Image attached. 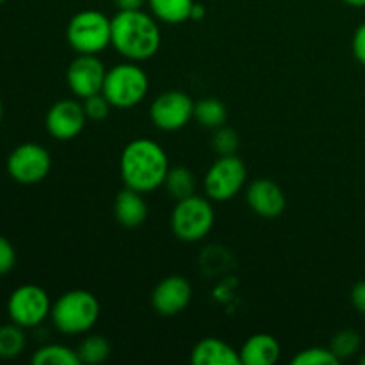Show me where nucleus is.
Segmentation results:
<instances>
[{"label": "nucleus", "instance_id": "nucleus-27", "mask_svg": "<svg viewBox=\"0 0 365 365\" xmlns=\"http://www.w3.org/2000/svg\"><path fill=\"white\" fill-rule=\"evenodd\" d=\"M82 106H84L88 120L93 121H103L109 116L110 109H113V103L107 100V96L103 93H96V95L88 96V98L82 100Z\"/></svg>", "mask_w": 365, "mask_h": 365}, {"label": "nucleus", "instance_id": "nucleus-30", "mask_svg": "<svg viewBox=\"0 0 365 365\" xmlns=\"http://www.w3.org/2000/svg\"><path fill=\"white\" fill-rule=\"evenodd\" d=\"M351 303L355 307L356 312L364 314L365 316V280H360L351 289Z\"/></svg>", "mask_w": 365, "mask_h": 365}, {"label": "nucleus", "instance_id": "nucleus-34", "mask_svg": "<svg viewBox=\"0 0 365 365\" xmlns=\"http://www.w3.org/2000/svg\"><path fill=\"white\" fill-rule=\"evenodd\" d=\"M2 118H4V103L2 100H0V121H2Z\"/></svg>", "mask_w": 365, "mask_h": 365}, {"label": "nucleus", "instance_id": "nucleus-19", "mask_svg": "<svg viewBox=\"0 0 365 365\" xmlns=\"http://www.w3.org/2000/svg\"><path fill=\"white\" fill-rule=\"evenodd\" d=\"M164 187L170 192L171 198H175L178 202V200H184L196 195V178L192 175V171L187 170V168H170V171L166 175V180H164Z\"/></svg>", "mask_w": 365, "mask_h": 365}, {"label": "nucleus", "instance_id": "nucleus-12", "mask_svg": "<svg viewBox=\"0 0 365 365\" xmlns=\"http://www.w3.org/2000/svg\"><path fill=\"white\" fill-rule=\"evenodd\" d=\"M84 106L77 100L64 98L53 103L46 113V130L57 141H70L75 139L86 127Z\"/></svg>", "mask_w": 365, "mask_h": 365}, {"label": "nucleus", "instance_id": "nucleus-5", "mask_svg": "<svg viewBox=\"0 0 365 365\" xmlns=\"http://www.w3.org/2000/svg\"><path fill=\"white\" fill-rule=\"evenodd\" d=\"M214 220L216 214L209 198L192 195L177 202L171 212V230L180 241L198 242L212 230Z\"/></svg>", "mask_w": 365, "mask_h": 365}, {"label": "nucleus", "instance_id": "nucleus-2", "mask_svg": "<svg viewBox=\"0 0 365 365\" xmlns=\"http://www.w3.org/2000/svg\"><path fill=\"white\" fill-rule=\"evenodd\" d=\"M160 29L153 14L118 11L110 20V45L127 61H148L160 48Z\"/></svg>", "mask_w": 365, "mask_h": 365}, {"label": "nucleus", "instance_id": "nucleus-28", "mask_svg": "<svg viewBox=\"0 0 365 365\" xmlns=\"http://www.w3.org/2000/svg\"><path fill=\"white\" fill-rule=\"evenodd\" d=\"M16 264V250L11 245L9 239L0 235V277L11 273Z\"/></svg>", "mask_w": 365, "mask_h": 365}, {"label": "nucleus", "instance_id": "nucleus-4", "mask_svg": "<svg viewBox=\"0 0 365 365\" xmlns=\"http://www.w3.org/2000/svg\"><path fill=\"white\" fill-rule=\"evenodd\" d=\"M148 88L146 71L134 61H128L107 70L102 93L116 109H130L145 100Z\"/></svg>", "mask_w": 365, "mask_h": 365}, {"label": "nucleus", "instance_id": "nucleus-14", "mask_svg": "<svg viewBox=\"0 0 365 365\" xmlns=\"http://www.w3.org/2000/svg\"><path fill=\"white\" fill-rule=\"evenodd\" d=\"M246 202L257 216L269 217V220L280 216L287 205L284 189L269 178L253 180L246 191Z\"/></svg>", "mask_w": 365, "mask_h": 365}, {"label": "nucleus", "instance_id": "nucleus-15", "mask_svg": "<svg viewBox=\"0 0 365 365\" xmlns=\"http://www.w3.org/2000/svg\"><path fill=\"white\" fill-rule=\"evenodd\" d=\"M195 365H241V355L230 344L216 337H207L196 342L191 351Z\"/></svg>", "mask_w": 365, "mask_h": 365}, {"label": "nucleus", "instance_id": "nucleus-16", "mask_svg": "<svg viewBox=\"0 0 365 365\" xmlns=\"http://www.w3.org/2000/svg\"><path fill=\"white\" fill-rule=\"evenodd\" d=\"M114 216L118 223L125 228L141 227L148 216V207L143 198V192L130 187L121 189L114 200Z\"/></svg>", "mask_w": 365, "mask_h": 365}, {"label": "nucleus", "instance_id": "nucleus-31", "mask_svg": "<svg viewBox=\"0 0 365 365\" xmlns=\"http://www.w3.org/2000/svg\"><path fill=\"white\" fill-rule=\"evenodd\" d=\"M145 2H148V0H114V4H116V7L120 11L141 9Z\"/></svg>", "mask_w": 365, "mask_h": 365}, {"label": "nucleus", "instance_id": "nucleus-11", "mask_svg": "<svg viewBox=\"0 0 365 365\" xmlns=\"http://www.w3.org/2000/svg\"><path fill=\"white\" fill-rule=\"evenodd\" d=\"M106 75L107 70L98 57L93 53H78L68 66V88L77 98L84 100L96 93H102Z\"/></svg>", "mask_w": 365, "mask_h": 365}, {"label": "nucleus", "instance_id": "nucleus-7", "mask_svg": "<svg viewBox=\"0 0 365 365\" xmlns=\"http://www.w3.org/2000/svg\"><path fill=\"white\" fill-rule=\"evenodd\" d=\"M248 171L237 155H221L207 171L203 189L212 202H227L235 198L245 187Z\"/></svg>", "mask_w": 365, "mask_h": 365}, {"label": "nucleus", "instance_id": "nucleus-22", "mask_svg": "<svg viewBox=\"0 0 365 365\" xmlns=\"http://www.w3.org/2000/svg\"><path fill=\"white\" fill-rule=\"evenodd\" d=\"M78 359H81V364L88 365H98L103 364L113 353V348H110L109 341L102 335H89L84 341L78 344L77 348Z\"/></svg>", "mask_w": 365, "mask_h": 365}, {"label": "nucleus", "instance_id": "nucleus-33", "mask_svg": "<svg viewBox=\"0 0 365 365\" xmlns=\"http://www.w3.org/2000/svg\"><path fill=\"white\" fill-rule=\"evenodd\" d=\"M342 2L351 7H365V0H342Z\"/></svg>", "mask_w": 365, "mask_h": 365}, {"label": "nucleus", "instance_id": "nucleus-3", "mask_svg": "<svg viewBox=\"0 0 365 365\" xmlns=\"http://www.w3.org/2000/svg\"><path fill=\"white\" fill-rule=\"evenodd\" d=\"M52 323L61 334L82 335L88 334L100 317V302L93 292L84 289H73L64 292L52 303L50 310Z\"/></svg>", "mask_w": 365, "mask_h": 365}, {"label": "nucleus", "instance_id": "nucleus-6", "mask_svg": "<svg viewBox=\"0 0 365 365\" xmlns=\"http://www.w3.org/2000/svg\"><path fill=\"white\" fill-rule=\"evenodd\" d=\"M66 39L77 53L98 56L110 45V18L95 9L81 11L68 21Z\"/></svg>", "mask_w": 365, "mask_h": 365}, {"label": "nucleus", "instance_id": "nucleus-29", "mask_svg": "<svg viewBox=\"0 0 365 365\" xmlns=\"http://www.w3.org/2000/svg\"><path fill=\"white\" fill-rule=\"evenodd\" d=\"M353 56L365 66V21L355 31L353 36Z\"/></svg>", "mask_w": 365, "mask_h": 365}, {"label": "nucleus", "instance_id": "nucleus-10", "mask_svg": "<svg viewBox=\"0 0 365 365\" xmlns=\"http://www.w3.org/2000/svg\"><path fill=\"white\" fill-rule=\"evenodd\" d=\"M195 118V102L191 96L178 89L164 91L150 106V120L164 132L184 128Z\"/></svg>", "mask_w": 365, "mask_h": 365}, {"label": "nucleus", "instance_id": "nucleus-13", "mask_svg": "<svg viewBox=\"0 0 365 365\" xmlns=\"http://www.w3.org/2000/svg\"><path fill=\"white\" fill-rule=\"evenodd\" d=\"M191 284L180 274L163 278L152 291V307L160 316H177L191 303Z\"/></svg>", "mask_w": 365, "mask_h": 365}, {"label": "nucleus", "instance_id": "nucleus-1", "mask_svg": "<svg viewBox=\"0 0 365 365\" xmlns=\"http://www.w3.org/2000/svg\"><path fill=\"white\" fill-rule=\"evenodd\" d=\"M170 171V160L159 143L139 138L128 143L120 157V175L125 187L139 192L155 191L164 185Z\"/></svg>", "mask_w": 365, "mask_h": 365}, {"label": "nucleus", "instance_id": "nucleus-23", "mask_svg": "<svg viewBox=\"0 0 365 365\" xmlns=\"http://www.w3.org/2000/svg\"><path fill=\"white\" fill-rule=\"evenodd\" d=\"M27 346L24 328L18 324H2L0 327V359H16Z\"/></svg>", "mask_w": 365, "mask_h": 365}, {"label": "nucleus", "instance_id": "nucleus-32", "mask_svg": "<svg viewBox=\"0 0 365 365\" xmlns=\"http://www.w3.org/2000/svg\"><path fill=\"white\" fill-rule=\"evenodd\" d=\"M203 16H205V7H203L202 4H195L191 13V20H202Z\"/></svg>", "mask_w": 365, "mask_h": 365}, {"label": "nucleus", "instance_id": "nucleus-8", "mask_svg": "<svg viewBox=\"0 0 365 365\" xmlns=\"http://www.w3.org/2000/svg\"><path fill=\"white\" fill-rule=\"evenodd\" d=\"M52 302L43 287L34 284L20 285L7 299V314L21 328H36L50 316Z\"/></svg>", "mask_w": 365, "mask_h": 365}, {"label": "nucleus", "instance_id": "nucleus-24", "mask_svg": "<svg viewBox=\"0 0 365 365\" xmlns=\"http://www.w3.org/2000/svg\"><path fill=\"white\" fill-rule=\"evenodd\" d=\"M362 346V339H360L359 331L351 330V328H344V330L337 331L330 342V349L339 360L351 359L356 355Z\"/></svg>", "mask_w": 365, "mask_h": 365}, {"label": "nucleus", "instance_id": "nucleus-17", "mask_svg": "<svg viewBox=\"0 0 365 365\" xmlns=\"http://www.w3.org/2000/svg\"><path fill=\"white\" fill-rule=\"evenodd\" d=\"M280 342L271 334H255L242 344L241 362L245 365H273L280 359Z\"/></svg>", "mask_w": 365, "mask_h": 365}, {"label": "nucleus", "instance_id": "nucleus-26", "mask_svg": "<svg viewBox=\"0 0 365 365\" xmlns=\"http://www.w3.org/2000/svg\"><path fill=\"white\" fill-rule=\"evenodd\" d=\"M212 146L217 153L221 155H237V150L241 146V139L239 134L230 127H220L216 128V134L212 138Z\"/></svg>", "mask_w": 365, "mask_h": 365}, {"label": "nucleus", "instance_id": "nucleus-9", "mask_svg": "<svg viewBox=\"0 0 365 365\" xmlns=\"http://www.w3.org/2000/svg\"><path fill=\"white\" fill-rule=\"evenodd\" d=\"M50 168H52V157L48 150L38 143H24L7 157V173L18 184H39L50 173Z\"/></svg>", "mask_w": 365, "mask_h": 365}, {"label": "nucleus", "instance_id": "nucleus-36", "mask_svg": "<svg viewBox=\"0 0 365 365\" xmlns=\"http://www.w3.org/2000/svg\"><path fill=\"white\" fill-rule=\"evenodd\" d=\"M4 2H7V0H0V4H4Z\"/></svg>", "mask_w": 365, "mask_h": 365}, {"label": "nucleus", "instance_id": "nucleus-18", "mask_svg": "<svg viewBox=\"0 0 365 365\" xmlns=\"http://www.w3.org/2000/svg\"><path fill=\"white\" fill-rule=\"evenodd\" d=\"M195 4V0H148V7L155 20L170 25H178L191 20Z\"/></svg>", "mask_w": 365, "mask_h": 365}, {"label": "nucleus", "instance_id": "nucleus-20", "mask_svg": "<svg viewBox=\"0 0 365 365\" xmlns=\"http://www.w3.org/2000/svg\"><path fill=\"white\" fill-rule=\"evenodd\" d=\"M228 118V109L221 100L217 98H203L195 102V120L205 128H220L223 127Z\"/></svg>", "mask_w": 365, "mask_h": 365}, {"label": "nucleus", "instance_id": "nucleus-21", "mask_svg": "<svg viewBox=\"0 0 365 365\" xmlns=\"http://www.w3.org/2000/svg\"><path fill=\"white\" fill-rule=\"evenodd\" d=\"M34 365H81L77 349L64 344H46L36 349L32 355Z\"/></svg>", "mask_w": 365, "mask_h": 365}, {"label": "nucleus", "instance_id": "nucleus-35", "mask_svg": "<svg viewBox=\"0 0 365 365\" xmlns=\"http://www.w3.org/2000/svg\"><path fill=\"white\" fill-rule=\"evenodd\" d=\"M360 365H365V355L360 356Z\"/></svg>", "mask_w": 365, "mask_h": 365}, {"label": "nucleus", "instance_id": "nucleus-25", "mask_svg": "<svg viewBox=\"0 0 365 365\" xmlns=\"http://www.w3.org/2000/svg\"><path fill=\"white\" fill-rule=\"evenodd\" d=\"M339 362L341 360L334 355L330 348H321V346L303 349L291 360L292 365H337Z\"/></svg>", "mask_w": 365, "mask_h": 365}]
</instances>
